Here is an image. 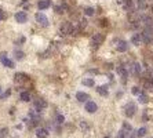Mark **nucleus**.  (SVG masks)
I'll return each mask as SVG.
<instances>
[{
  "instance_id": "f257e3e1",
  "label": "nucleus",
  "mask_w": 153,
  "mask_h": 138,
  "mask_svg": "<svg viewBox=\"0 0 153 138\" xmlns=\"http://www.w3.org/2000/svg\"><path fill=\"white\" fill-rule=\"evenodd\" d=\"M131 131H133L131 124H130L128 122H124L123 126H121V128L119 130V133H117V138H130V135L133 134Z\"/></svg>"
},
{
  "instance_id": "f03ea898",
  "label": "nucleus",
  "mask_w": 153,
  "mask_h": 138,
  "mask_svg": "<svg viewBox=\"0 0 153 138\" xmlns=\"http://www.w3.org/2000/svg\"><path fill=\"white\" fill-rule=\"evenodd\" d=\"M0 61H1V65H3V66H6V68H10V69L15 68L14 61H13V59H10V58L7 57L6 51H0Z\"/></svg>"
},
{
  "instance_id": "7ed1b4c3",
  "label": "nucleus",
  "mask_w": 153,
  "mask_h": 138,
  "mask_svg": "<svg viewBox=\"0 0 153 138\" xmlns=\"http://www.w3.org/2000/svg\"><path fill=\"white\" fill-rule=\"evenodd\" d=\"M33 107H35V111H37V112L40 113V112H43V111L47 109L48 104H47V101L43 100V98H37V100L33 102Z\"/></svg>"
},
{
  "instance_id": "20e7f679",
  "label": "nucleus",
  "mask_w": 153,
  "mask_h": 138,
  "mask_svg": "<svg viewBox=\"0 0 153 138\" xmlns=\"http://www.w3.org/2000/svg\"><path fill=\"white\" fill-rule=\"evenodd\" d=\"M137 112V105H135L134 102H128L124 105V115L127 116V118H133Z\"/></svg>"
},
{
  "instance_id": "39448f33",
  "label": "nucleus",
  "mask_w": 153,
  "mask_h": 138,
  "mask_svg": "<svg viewBox=\"0 0 153 138\" xmlns=\"http://www.w3.org/2000/svg\"><path fill=\"white\" fill-rule=\"evenodd\" d=\"M35 19H36V22H37L40 26H48V18H47V15H46L44 13H41V11H39V13H36V15H35Z\"/></svg>"
},
{
  "instance_id": "423d86ee",
  "label": "nucleus",
  "mask_w": 153,
  "mask_h": 138,
  "mask_svg": "<svg viewBox=\"0 0 153 138\" xmlns=\"http://www.w3.org/2000/svg\"><path fill=\"white\" fill-rule=\"evenodd\" d=\"M75 31V28L72 25V22L69 21H66V22H62V25L59 26V32L62 33V35H69V33H73Z\"/></svg>"
},
{
  "instance_id": "0eeeda50",
  "label": "nucleus",
  "mask_w": 153,
  "mask_h": 138,
  "mask_svg": "<svg viewBox=\"0 0 153 138\" xmlns=\"http://www.w3.org/2000/svg\"><path fill=\"white\" fill-rule=\"evenodd\" d=\"M115 47L119 53H126L128 50V43L123 39H117V40H115Z\"/></svg>"
},
{
  "instance_id": "6e6552de",
  "label": "nucleus",
  "mask_w": 153,
  "mask_h": 138,
  "mask_svg": "<svg viewBox=\"0 0 153 138\" xmlns=\"http://www.w3.org/2000/svg\"><path fill=\"white\" fill-rule=\"evenodd\" d=\"M14 80H15V83H18V84H22V83H26L29 80V76L26 75V73H24V72H18V73H15V76H14Z\"/></svg>"
},
{
  "instance_id": "1a4fd4ad",
  "label": "nucleus",
  "mask_w": 153,
  "mask_h": 138,
  "mask_svg": "<svg viewBox=\"0 0 153 138\" xmlns=\"http://www.w3.org/2000/svg\"><path fill=\"white\" fill-rule=\"evenodd\" d=\"M14 18L18 24H25V22H28V14L25 11H18V13H15Z\"/></svg>"
},
{
  "instance_id": "9d476101",
  "label": "nucleus",
  "mask_w": 153,
  "mask_h": 138,
  "mask_svg": "<svg viewBox=\"0 0 153 138\" xmlns=\"http://www.w3.org/2000/svg\"><path fill=\"white\" fill-rule=\"evenodd\" d=\"M102 42H103V35H101V33H95V35L91 38V44H92L94 47H99L102 44Z\"/></svg>"
},
{
  "instance_id": "9b49d317",
  "label": "nucleus",
  "mask_w": 153,
  "mask_h": 138,
  "mask_svg": "<svg viewBox=\"0 0 153 138\" xmlns=\"http://www.w3.org/2000/svg\"><path fill=\"white\" fill-rule=\"evenodd\" d=\"M84 108H86V111L88 113H95L97 111H98V105L95 104V101H91V100H90L88 102H86Z\"/></svg>"
},
{
  "instance_id": "f8f14e48",
  "label": "nucleus",
  "mask_w": 153,
  "mask_h": 138,
  "mask_svg": "<svg viewBox=\"0 0 153 138\" xmlns=\"http://www.w3.org/2000/svg\"><path fill=\"white\" fill-rule=\"evenodd\" d=\"M76 100L79 101V102L86 104V102H88L90 101V95L87 94V93H84V91H77L76 93Z\"/></svg>"
},
{
  "instance_id": "ddd939ff",
  "label": "nucleus",
  "mask_w": 153,
  "mask_h": 138,
  "mask_svg": "<svg viewBox=\"0 0 153 138\" xmlns=\"http://www.w3.org/2000/svg\"><path fill=\"white\" fill-rule=\"evenodd\" d=\"M116 72H117V75H120L124 80L128 77V69H126L124 65H117V66H116Z\"/></svg>"
},
{
  "instance_id": "4468645a",
  "label": "nucleus",
  "mask_w": 153,
  "mask_h": 138,
  "mask_svg": "<svg viewBox=\"0 0 153 138\" xmlns=\"http://www.w3.org/2000/svg\"><path fill=\"white\" fill-rule=\"evenodd\" d=\"M51 7V0H39L37 3V8L39 11H43V10H47Z\"/></svg>"
},
{
  "instance_id": "2eb2a0df",
  "label": "nucleus",
  "mask_w": 153,
  "mask_h": 138,
  "mask_svg": "<svg viewBox=\"0 0 153 138\" xmlns=\"http://www.w3.org/2000/svg\"><path fill=\"white\" fill-rule=\"evenodd\" d=\"M141 43H143L142 33H134V35L131 36V44H134V46H139Z\"/></svg>"
},
{
  "instance_id": "dca6fc26",
  "label": "nucleus",
  "mask_w": 153,
  "mask_h": 138,
  "mask_svg": "<svg viewBox=\"0 0 153 138\" xmlns=\"http://www.w3.org/2000/svg\"><path fill=\"white\" fill-rule=\"evenodd\" d=\"M36 137L37 138H47L48 137V130L44 127H39L36 130Z\"/></svg>"
},
{
  "instance_id": "f3484780",
  "label": "nucleus",
  "mask_w": 153,
  "mask_h": 138,
  "mask_svg": "<svg viewBox=\"0 0 153 138\" xmlns=\"http://www.w3.org/2000/svg\"><path fill=\"white\" fill-rule=\"evenodd\" d=\"M97 93L101 95V97H108L109 95L108 86H98V87H97Z\"/></svg>"
},
{
  "instance_id": "a211bd4d",
  "label": "nucleus",
  "mask_w": 153,
  "mask_h": 138,
  "mask_svg": "<svg viewBox=\"0 0 153 138\" xmlns=\"http://www.w3.org/2000/svg\"><path fill=\"white\" fill-rule=\"evenodd\" d=\"M131 72L134 73V75H139L141 70H142V65H141L139 62H134L133 65H131Z\"/></svg>"
},
{
  "instance_id": "6ab92c4d",
  "label": "nucleus",
  "mask_w": 153,
  "mask_h": 138,
  "mask_svg": "<svg viewBox=\"0 0 153 138\" xmlns=\"http://www.w3.org/2000/svg\"><path fill=\"white\" fill-rule=\"evenodd\" d=\"M123 7L127 10L128 13H131V11H134V1H133V0H124Z\"/></svg>"
},
{
  "instance_id": "aec40b11",
  "label": "nucleus",
  "mask_w": 153,
  "mask_h": 138,
  "mask_svg": "<svg viewBox=\"0 0 153 138\" xmlns=\"http://www.w3.org/2000/svg\"><path fill=\"white\" fill-rule=\"evenodd\" d=\"M19 100L22 101V102H29V101H31V93H29V91H21Z\"/></svg>"
},
{
  "instance_id": "412c9836",
  "label": "nucleus",
  "mask_w": 153,
  "mask_h": 138,
  "mask_svg": "<svg viewBox=\"0 0 153 138\" xmlns=\"http://www.w3.org/2000/svg\"><path fill=\"white\" fill-rule=\"evenodd\" d=\"M82 84L83 86H87V87H94L95 86V82H94V79H91V77H86L82 80Z\"/></svg>"
},
{
  "instance_id": "4be33fe9",
  "label": "nucleus",
  "mask_w": 153,
  "mask_h": 138,
  "mask_svg": "<svg viewBox=\"0 0 153 138\" xmlns=\"http://www.w3.org/2000/svg\"><path fill=\"white\" fill-rule=\"evenodd\" d=\"M14 58H15L17 61H22V59L25 58V53L22 50H15L14 51Z\"/></svg>"
},
{
  "instance_id": "5701e85b",
  "label": "nucleus",
  "mask_w": 153,
  "mask_h": 138,
  "mask_svg": "<svg viewBox=\"0 0 153 138\" xmlns=\"http://www.w3.org/2000/svg\"><path fill=\"white\" fill-rule=\"evenodd\" d=\"M137 7H138V10H146L148 0H137Z\"/></svg>"
},
{
  "instance_id": "b1692460",
  "label": "nucleus",
  "mask_w": 153,
  "mask_h": 138,
  "mask_svg": "<svg viewBox=\"0 0 153 138\" xmlns=\"http://www.w3.org/2000/svg\"><path fill=\"white\" fill-rule=\"evenodd\" d=\"M84 15H87V17H92L94 14H95V8L94 7H84Z\"/></svg>"
},
{
  "instance_id": "393cba45",
  "label": "nucleus",
  "mask_w": 153,
  "mask_h": 138,
  "mask_svg": "<svg viewBox=\"0 0 153 138\" xmlns=\"http://www.w3.org/2000/svg\"><path fill=\"white\" fill-rule=\"evenodd\" d=\"M138 102H139V104H148V102H149V97H148L145 93H142V94L138 97Z\"/></svg>"
},
{
  "instance_id": "a878e982",
  "label": "nucleus",
  "mask_w": 153,
  "mask_h": 138,
  "mask_svg": "<svg viewBox=\"0 0 153 138\" xmlns=\"http://www.w3.org/2000/svg\"><path fill=\"white\" fill-rule=\"evenodd\" d=\"M131 93H133L134 95H137V97H139V95L142 94L143 91H142V88H139L138 86H134V87L131 88Z\"/></svg>"
},
{
  "instance_id": "bb28decb",
  "label": "nucleus",
  "mask_w": 153,
  "mask_h": 138,
  "mask_svg": "<svg viewBox=\"0 0 153 138\" xmlns=\"http://www.w3.org/2000/svg\"><path fill=\"white\" fill-rule=\"evenodd\" d=\"M148 133V128L146 127H141V128H138V131H137V137H143V135H146Z\"/></svg>"
},
{
  "instance_id": "cd10ccee",
  "label": "nucleus",
  "mask_w": 153,
  "mask_h": 138,
  "mask_svg": "<svg viewBox=\"0 0 153 138\" xmlns=\"http://www.w3.org/2000/svg\"><path fill=\"white\" fill-rule=\"evenodd\" d=\"M145 88L153 91V80H146V82H145Z\"/></svg>"
},
{
  "instance_id": "c85d7f7f",
  "label": "nucleus",
  "mask_w": 153,
  "mask_h": 138,
  "mask_svg": "<svg viewBox=\"0 0 153 138\" xmlns=\"http://www.w3.org/2000/svg\"><path fill=\"white\" fill-rule=\"evenodd\" d=\"M64 122H65V116H64V115L57 113V123H58V124H62Z\"/></svg>"
},
{
  "instance_id": "c756f323",
  "label": "nucleus",
  "mask_w": 153,
  "mask_h": 138,
  "mask_svg": "<svg viewBox=\"0 0 153 138\" xmlns=\"http://www.w3.org/2000/svg\"><path fill=\"white\" fill-rule=\"evenodd\" d=\"M10 94H11V90H7V91H4L3 94H0V100H6L7 97H10Z\"/></svg>"
},
{
  "instance_id": "7c9ffc66",
  "label": "nucleus",
  "mask_w": 153,
  "mask_h": 138,
  "mask_svg": "<svg viewBox=\"0 0 153 138\" xmlns=\"http://www.w3.org/2000/svg\"><path fill=\"white\" fill-rule=\"evenodd\" d=\"M6 18H7V15H6V13H4V10L0 8V21H4Z\"/></svg>"
},
{
  "instance_id": "2f4dec72",
  "label": "nucleus",
  "mask_w": 153,
  "mask_h": 138,
  "mask_svg": "<svg viewBox=\"0 0 153 138\" xmlns=\"http://www.w3.org/2000/svg\"><path fill=\"white\" fill-rule=\"evenodd\" d=\"M80 127H82V130H88V124H87L86 120H83V122L80 123Z\"/></svg>"
},
{
  "instance_id": "473e14b6",
  "label": "nucleus",
  "mask_w": 153,
  "mask_h": 138,
  "mask_svg": "<svg viewBox=\"0 0 153 138\" xmlns=\"http://www.w3.org/2000/svg\"><path fill=\"white\" fill-rule=\"evenodd\" d=\"M7 133H8V128H1V130H0V138L6 137Z\"/></svg>"
},
{
  "instance_id": "72a5a7b5",
  "label": "nucleus",
  "mask_w": 153,
  "mask_h": 138,
  "mask_svg": "<svg viewBox=\"0 0 153 138\" xmlns=\"http://www.w3.org/2000/svg\"><path fill=\"white\" fill-rule=\"evenodd\" d=\"M86 26H87V19L83 18L82 21H80V28L83 29V28H86Z\"/></svg>"
},
{
  "instance_id": "f704fd0d",
  "label": "nucleus",
  "mask_w": 153,
  "mask_h": 138,
  "mask_svg": "<svg viewBox=\"0 0 153 138\" xmlns=\"http://www.w3.org/2000/svg\"><path fill=\"white\" fill-rule=\"evenodd\" d=\"M26 1H28V0H22V3H26Z\"/></svg>"
},
{
  "instance_id": "c9c22d12",
  "label": "nucleus",
  "mask_w": 153,
  "mask_h": 138,
  "mask_svg": "<svg viewBox=\"0 0 153 138\" xmlns=\"http://www.w3.org/2000/svg\"><path fill=\"white\" fill-rule=\"evenodd\" d=\"M0 93H1V86H0Z\"/></svg>"
},
{
  "instance_id": "e433bc0d",
  "label": "nucleus",
  "mask_w": 153,
  "mask_h": 138,
  "mask_svg": "<svg viewBox=\"0 0 153 138\" xmlns=\"http://www.w3.org/2000/svg\"><path fill=\"white\" fill-rule=\"evenodd\" d=\"M152 11H153V6H152Z\"/></svg>"
},
{
  "instance_id": "4c0bfd02",
  "label": "nucleus",
  "mask_w": 153,
  "mask_h": 138,
  "mask_svg": "<svg viewBox=\"0 0 153 138\" xmlns=\"http://www.w3.org/2000/svg\"><path fill=\"white\" fill-rule=\"evenodd\" d=\"M105 138H109V137H105Z\"/></svg>"
},
{
  "instance_id": "58836bf2",
  "label": "nucleus",
  "mask_w": 153,
  "mask_h": 138,
  "mask_svg": "<svg viewBox=\"0 0 153 138\" xmlns=\"http://www.w3.org/2000/svg\"><path fill=\"white\" fill-rule=\"evenodd\" d=\"M150 138H153V137H150Z\"/></svg>"
}]
</instances>
